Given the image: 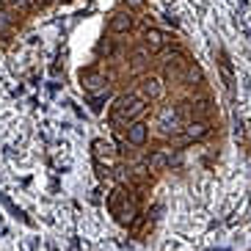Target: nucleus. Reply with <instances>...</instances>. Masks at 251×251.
I'll list each match as a JSON object with an SVG mask.
<instances>
[{"mask_svg":"<svg viewBox=\"0 0 251 251\" xmlns=\"http://www.w3.org/2000/svg\"><path fill=\"white\" fill-rule=\"evenodd\" d=\"M80 80H83V86L91 91V94H97V91H102L105 89V77L97 69H86V72L80 75Z\"/></svg>","mask_w":251,"mask_h":251,"instance_id":"obj_2","label":"nucleus"},{"mask_svg":"<svg viewBox=\"0 0 251 251\" xmlns=\"http://www.w3.org/2000/svg\"><path fill=\"white\" fill-rule=\"evenodd\" d=\"M147 45H149V50H160L163 47V33L160 30H147Z\"/></svg>","mask_w":251,"mask_h":251,"instance_id":"obj_4","label":"nucleus"},{"mask_svg":"<svg viewBox=\"0 0 251 251\" xmlns=\"http://www.w3.org/2000/svg\"><path fill=\"white\" fill-rule=\"evenodd\" d=\"M147 138H149V127L144 122H133V125L127 127V144L141 147V144H147Z\"/></svg>","mask_w":251,"mask_h":251,"instance_id":"obj_1","label":"nucleus"},{"mask_svg":"<svg viewBox=\"0 0 251 251\" xmlns=\"http://www.w3.org/2000/svg\"><path fill=\"white\" fill-rule=\"evenodd\" d=\"M130 28H133V20H130V14L119 11V14L111 17V30H113V33H127Z\"/></svg>","mask_w":251,"mask_h":251,"instance_id":"obj_3","label":"nucleus"}]
</instances>
